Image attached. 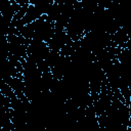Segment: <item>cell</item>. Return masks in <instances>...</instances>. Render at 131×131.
<instances>
[{
    "instance_id": "obj_1",
    "label": "cell",
    "mask_w": 131,
    "mask_h": 131,
    "mask_svg": "<svg viewBox=\"0 0 131 131\" xmlns=\"http://www.w3.org/2000/svg\"><path fill=\"white\" fill-rule=\"evenodd\" d=\"M29 5H30V4H27V5H24V6H21V7L19 8V10L14 14V16H13V18H12V20H11V24H14V23H16L17 20H20V19L25 16V14H26V12H27V10H28Z\"/></svg>"
},
{
    "instance_id": "obj_2",
    "label": "cell",
    "mask_w": 131,
    "mask_h": 131,
    "mask_svg": "<svg viewBox=\"0 0 131 131\" xmlns=\"http://www.w3.org/2000/svg\"><path fill=\"white\" fill-rule=\"evenodd\" d=\"M16 3H18L20 6H24V5H27V4H30V1L29 0H14Z\"/></svg>"
},
{
    "instance_id": "obj_3",
    "label": "cell",
    "mask_w": 131,
    "mask_h": 131,
    "mask_svg": "<svg viewBox=\"0 0 131 131\" xmlns=\"http://www.w3.org/2000/svg\"><path fill=\"white\" fill-rule=\"evenodd\" d=\"M29 1H30V4H34V5H36V4H38V3L42 2V1H45V0H29Z\"/></svg>"
},
{
    "instance_id": "obj_4",
    "label": "cell",
    "mask_w": 131,
    "mask_h": 131,
    "mask_svg": "<svg viewBox=\"0 0 131 131\" xmlns=\"http://www.w3.org/2000/svg\"><path fill=\"white\" fill-rule=\"evenodd\" d=\"M129 113H130V120H129V129H131V105H129Z\"/></svg>"
}]
</instances>
